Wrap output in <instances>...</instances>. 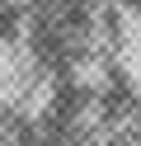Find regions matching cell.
<instances>
[{"label": "cell", "mask_w": 141, "mask_h": 146, "mask_svg": "<svg viewBox=\"0 0 141 146\" xmlns=\"http://www.w3.org/2000/svg\"><path fill=\"white\" fill-rule=\"evenodd\" d=\"M28 33V14L19 10L14 0H0V47H9V42H19Z\"/></svg>", "instance_id": "6da1fadb"}]
</instances>
